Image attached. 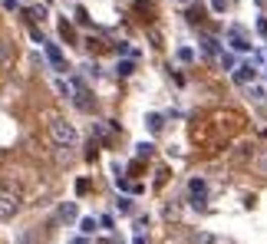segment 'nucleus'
Segmentation results:
<instances>
[{"instance_id":"f257e3e1","label":"nucleus","mask_w":267,"mask_h":244,"mask_svg":"<svg viewBox=\"0 0 267 244\" xmlns=\"http://www.w3.org/2000/svg\"><path fill=\"white\" fill-rule=\"evenodd\" d=\"M49 139H53V145H60V149H70V145H76V126L73 122H66V119H53L49 122Z\"/></svg>"},{"instance_id":"ddd939ff","label":"nucleus","mask_w":267,"mask_h":244,"mask_svg":"<svg viewBox=\"0 0 267 244\" xmlns=\"http://www.w3.org/2000/svg\"><path fill=\"white\" fill-rule=\"evenodd\" d=\"M96 218H83V221H79V231H83V234H92V231H96Z\"/></svg>"},{"instance_id":"1a4fd4ad","label":"nucleus","mask_w":267,"mask_h":244,"mask_svg":"<svg viewBox=\"0 0 267 244\" xmlns=\"http://www.w3.org/2000/svg\"><path fill=\"white\" fill-rule=\"evenodd\" d=\"M145 126H148V132H162V126H165L162 112H148V116H145Z\"/></svg>"},{"instance_id":"39448f33","label":"nucleus","mask_w":267,"mask_h":244,"mask_svg":"<svg viewBox=\"0 0 267 244\" xmlns=\"http://www.w3.org/2000/svg\"><path fill=\"white\" fill-rule=\"evenodd\" d=\"M14 56H17L14 40H0V70H7V66L14 63Z\"/></svg>"},{"instance_id":"9b49d317","label":"nucleus","mask_w":267,"mask_h":244,"mask_svg":"<svg viewBox=\"0 0 267 244\" xmlns=\"http://www.w3.org/2000/svg\"><path fill=\"white\" fill-rule=\"evenodd\" d=\"M116 73H119V76H132L135 63H132V60H122V63H116Z\"/></svg>"},{"instance_id":"20e7f679","label":"nucleus","mask_w":267,"mask_h":244,"mask_svg":"<svg viewBox=\"0 0 267 244\" xmlns=\"http://www.w3.org/2000/svg\"><path fill=\"white\" fill-rule=\"evenodd\" d=\"M43 53H46V60H49V66H53V70L66 73V60H63V53H60L57 43H43Z\"/></svg>"},{"instance_id":"6ab92c4d","label":"nucleus","mask_w":267,"mask_h":244,"mask_svg":"<svg viewBox=\"0 0 267 244\" xmlns=\"http://www.w3.org/2000/svg\"><path fill=\"white\" fill-rule=\"evenodd\" d=\"M132 244H145V237H142V234H135V237H132Z\"/></svg>"},{"instance_id":"aec40b11","label":"nucleus","mask_w":267,"mask_h":244,"mask_svg":"<svg viewBox=\"0 0 267 244\" xmlns=\"http://www.w3.org/2000/svg\"><path fill=\"white\" fill-rule=\"evenodd\" d=\"M73 244H89V241H86V237H76V241H73Z\"/></svg>"},{"instance_id":"0eeeda50","label":"nucleus","mask_w":267,"mask_h":244,"mask_svg":"<svg viewBox=\"0 0 267 244\" xmlns=\"http://www.w3.org/2000/svg\"><path fill=\"white\" fill-rule=\"evenodd\" d=\"M254 76H257V70H254V66H247V63L234 70V83H241V86H244V83H251Z\"/></svg>"},{"instance_id":"dca6fc26","label":"nucleus","mask_w":267,"mask_h":244,"mask_svg":"<svg viewBox=\"0 0 267 244\" xmlns=\"http://www.w3.org/2000/svg\"><path fill=\"white\" fill-rule=\"evenodd\" d=\"M211 10H215V14H225V10H228V0H211Z\"/></svg>"},{"instance_id":"6e6552de","label":"nucleus","mask_w":267,"mask_h":244,"mask_svg":"<svg viewBox=\"0 0 267 244\" xmlns=\"http://www.w3.org/2000/svg\"><path fill=\"white\" fill-rule=\"evenodd\" d=\"M57 218H60V221H76V202H66V205H60Z\"/></svg>"},{"instance_id":"9d476101","label":"nucleus","mask_w":267,"mask_h":244,"mask_svg":"<svg viewBox=\"0 0 267 244\" xmlns=\"http://www.w3.org/2000/svg\"><path fill=\"white\" fill-rule=\"evenodd\" d=\"M254 168H257L260 175H267V149H260V152L254 155Z\"/></svg>"},{"instance_id":"f3484780","label":"nucleus","mask_w":267,"mask_h":244,"mask_svg":"<svg viewBox=\"0 0 267 244\" xmlns=\"http://www.w3.org/2000/svg\"><path fill=\"white\" fill-rule=\"evenodd\" d=\"M116 208H119V211H132V205H129V198H119V202H116Z\"/></svg>"},{"instance_id":"4468645a","label":"nucleus","mask_w":267,"mask_h":244,"mask_svg":"<svg viewBox=\"0 0 267 244\" xmlns=\"http://www.w3.org/2000/svg\"><path fill=\"white\" fill-rule=\"evenodd\" d=\"M178 60H182V63H191V60H195V53H191L188 46H182V50H178Z\"/></svg>"},{"instance_id":"423d86ee","label":"nucleus","mask_w":267,"mask_h":244,"mask_svg":"<svg viewBox=\"0 0 267 244\" xmlns=\"http://www.w3.org/2000/svg\"><path fill=\"white\" fill-rule=\"evenodd\" d=\"M228 43H231L234 50H247V46H251V43H247V36H244V30H241V27H231V30H228Z\"/></svg>"},{"instance_id":"f03ea898","label":"nucleus","mask_w":267,"mask_h":244,"mask_svg":"<svg viewBox=\"0 0 267 244\" xmlns=\"http://www.w3.org/2000/svg\"><path fill=\"white\" fill-rule=\"evenodd\" d=\"M17 211H20V191L4 185V188H0V221H10Z\"/></svg>"},{"instance_id":"f8f14e48","label":"nucleus","mask_w":267,"mask_h":244,"mask_svg":"<svg viewBox=\"0 0 267 244\" xmlns=\"http://www.w3.org/2000/svg\"><path fill=\"white\" fill-rule=\"evenodd\" d=\"M195 244H225V241L215 237V234H208V231H201V234H195Z\"/></svg>"},{"instance_id":"7ed1b4c3","label":"nucleus","mask_w":267,"mask_h":244,"mask_svg":"<svg viewBox=\"0 0 267 244\" xmlns=\"http://www.w3.org/2000/svg\"><path fill=\"white\" fill-rule=\"evenodd\" d=\"M188 198L195 208H204V198H208V181L204 178H191L188 181Z\"/></svg>"},{"instance_id":"2eb2a0df","label":"nucleus","mask_w":267,"mask_h":244,"mask_svg":"<svg viewBox=\"0 0 267 244\" xmlns=\"http://www.w3.org/2000/svg\"><path fill=\"white\" fill-rule=\"evenodd\" d=\"M135 155H152V142H139V145H135Z\"/></svg>"},{"instance_id":"a211bd4d","label":"nucleus","mask_w":267,"mask_h":244,"mask_svg":"<svg viewBox=\"0 0 267 244\" xmlns=\"http://www.w3.org/2000/svg\"><path fill=\"white\" fill-rule=\"evenodd\" d=\"M257 33H260V36H264V40H267V20H264V17H260V20H257Z\"/></svg>"}]
</instances>
